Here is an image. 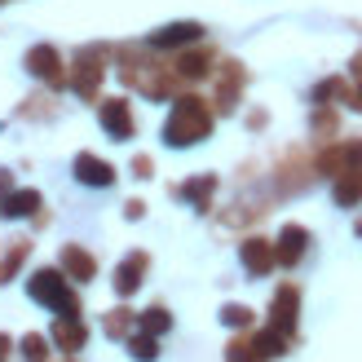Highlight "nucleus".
Instances as JSON below:
<instances>
[{
  "mask_svg": "<svg viewBox=\"0 0 362 362\" xmlns=\"http://www.w3.org/2000/svg\"><path fill=\"white\" fill-rule=\"evenodd\" d=\"M76 181H84V186H98V190H106L115 181V168L106 164V159H98V155H76Z\"/></svg>",
  "mask_w": 362,
  "mask_h": 362,
  "instance_id": "0eeeda50",
  "label": "nucleus"
},
{
  "mask_svg": "<svg viewBox=\"0 0 362 362\" xmlns=\"http://www.w3.org/2000/svg\"><path fill=\"white\" fill-rule=\"evenodd\" d=\"M177 71L186 80H199V76H208V53H186V58L177 62Z\"/></svg>",
  "mask_w": 362,
  "mask_h": 362,
  "instance_id": "aec40b11",
  "label": "nucleus"
},
{
  "mask_svg": "<svg viewBox=\"0 0 362 362\" xmlns=\"http://www.w3.org/2000/svg\"><path fill=\"white\" fill-rule=\"evenodd\" d=\"M102 129L111 141H129L133 137V115H129V102L115 98V102H102Z\"/></svg>",
  "mask_w": 362,
  "mask_h": 362,
  "instance_id": "20e7f679",
  "label": "nucleus"
},
{
  "mask_svg": "<svg viewBox=\"0 0 362 362\" xmlns=\"http://www.w3.org/2000/svg\"><path fill=\"white\" fill-rule=\"evenodd\" d=\"M239 257H243V269L252 279H265L269 269H274L279 261H274V247H269L265 239H247L243 247H239Z\"/></svg>",
  "mask_w": 362,
  "mask_h": 362,
  "instance_id": "423d86ee",
  "label": "nucleus"
},
{
  "mask_svg": "<svg viewBox=\"0 0 362 362\" xmlns=\"http://www.w3.org/2000/svg\"><path fill=\"white\" fill-rule=\"evenodd\" d=\"M212 190H216V177H194V181H186V186H181V199L204 212L208 199H212Z\"/></svg>",
  "mask_w": 362,
  "mask_h": 362,
  "instance_id": "dca6fc26",
  "label": "nucleus"
},
{
  "mask_svg": "<svg viewBox=\"0 0 362 362\" xmlns=\"http://www.w3.org/2000/svg\"><path fill=\"white\" fill-rule=\"evenodd\" d=\"M27 292H31V300H40L45 310H53V314L80 318V300H76V292L66 287L62 269H35L31 283H27Z\"/></svg>",
  "mask_w": 362,
  "mask_h": 362,
  "instance_id": "f03ea898",
  "label": "nucleus"
},
{
  "mask_svg": "<svg viewBox=\"0 0 362 362\" xmlns=\"http://www.w3.org/2000/svg\"><path fill=\"white\" fill-rule=\"evenodd\" d=\"M199 35H204V27H199V23H173V27H164V31H155L151 45H155V49H177V45H194Z\"/></svg>",
  "mask_w": 362,
  "mask_h": 362,
  "instance_id": "9d476101",
  "label": "nucleus"
},
{
  "mask_svg": "<svg viewBox=\"0 0 362 362\" xmlns=\"http://www.w3.org/2000/svg\"><path fill=\"white\" fill-rule=\"evenodd\" d=\"M230 362H257L252 345H230Z\"/></svg>",
  "mask_w": 362,
  "mask_h": 362,
  "instance_id": "b1692460",
  "label": "nucleus"
},
{
  "mask_svg": "<svg viewBox=\"0 0 362 362\" xmlns=\"http://www.w3.org/2000/svg\"><path fill=\"white\" fill-rule=\"evenodd\" d=\"M141 274H146V252H133V257H124L119 269H115V292L119 296H133L141 287Z\"/></svg>",
  "mask_w": 362,
  "mask_h": 362,
  "instance_id": "6e6552de",
  "label": "nucleus"
},
{
  "mask_svg": "<svg viewBox=\"0 0 362 362\" xmlns=\"http://www.w3.org/2000/svg\"><path fill=\"white\" fill-rule=\"evenodd\" d=\"M129 354H133L137 362H155V358H159V345H155V336H151V332L133 336V340H129Z\"/></svg>",
  "mask_w": 362,
  "mask_h": 362,
  "instance_id": "a211bd4d",
  "label": "nucleus"
},
{
  "mask_svg": "<svg viewBox=\"0 0 362 362\" xmlns=\"http://www.w3.org/2000/svg\"><path fill=\"white\" fill-rule=\"evenodd\" d=\"M98 84H102V66H98V58H93V53H80L76 76H71V88H76L80 98H93Z\"/></svg>",
  "mask_w": 362,
  "mask_h": 362,
  "instance_id": "1a4fd4ad",
  "label": "nucleus"
},
{
  "mask_svg": "<svg viewBox=\"0 0 362 362\" xmlns=\"http://www.w3.org/2000/svg\"><path fill=\"white\" fill-rule=\"evenodd\" d=\"M208 133H212L208 106L199 102V98H177L173 115L164 124V141H168V146H194V141H204Z\"/></svg>",
  "mask_w": 362,
  "mask_h": 362,
  "instance_id": "f257e3e1",
  "label": "nucleus"
},
{
  "mask_svg": "<svg viewBox=\"0 0 362 362\" xmlns=\"http://www.w3.org/2000/svg\"><path fill=\"white\" fill-rule=\"evenodd\" d=\"M62 274H66V279L88 283V279L98 274V265H93V257H88L84 247H62Z\"/></svg>",
  "mask_w": 362,
  "mask_h": 362,
  "instance_id": "ddd939ff",
  "label": "nucleus"
},
{
  "mask_svg": "<svg viewBox=\"0 0 362 362\" xmlns=\"http://www.w3.org/2000/svg\"><path fill=\"white\" fill-rule=\"evenodd\" d=\"M168 327H173V318H168V310H159V305L141 314V332H151V336H164Z\"/></svg>",
  "mask_w": 362,
  "mask_h": 362,
  "instance_id": "6ab92c4d",
  "label": "nucleus"
},
{
  "mask_svg": "<svg viewBox=\"0 0 362 362\" xmlns=\"http://www.w3.org/2000/svg\"><path fill=\"white\" fill-rule=\"evenodd\" d=\"M35 208H40V190H9L5 204H0V216L18 221V216H31Z\"/></svg>",
  "mask_w": 362,
  "mask_h": 362,
  "instance_id": "4468645a",
  "label": "nucleus"
},
{
  "mask_svg": "<svg viewBox=\"0 0 362 362\" xmlns=\"http://www.w3.org/2000/svg\"><path fill=\"white\" fill-rule=\"evenodd\" d=\"M305 243H310V234H305L300 226H287V230L279 234V252H274V261H279V265H296V261L305 257Z\"/></svg>",
  "mask_w": 362,
  "mask_h": 362,
  "instance_id": "f8f14e48",
  "label": "nucleus"
},
{
  "mask_svg": "<svg viewBox=\"0 0 362 362\" xmlns=\"http://www.w3.org/2000/svg\"><path fill=\"white\" fill-rule=\"evenodd\" d=\"M27 71L35 80H49V84H62V58H58V49L53 45H35L27 53Z\"/></svg>",
  "mask_w": 362,
  "mask_h": 362,
  "instance_id": "7ed1b4c3",
  "label": "nucleus"
},
{
  "mask_svg": "<svg viewBox=\"0 0 362 362\" xmlns=\"http://www.w3.org/2000/svg\"><path fill=\"white\" fill-rule=\"evenodd\" d=\"M9 190H13V177H9L5 168H0V194H9Z\"/></svg>",
  "mask_w": 362,
  "mask_h": 362,
  "instance_id": "bb28decb",
  "label": "nucleus"
},
{
  "mask_svg": "<svg viewBox=\"0 0 362 362\" xmlns=\"http://www.w3.org/2000/svg\"><path fill=\"white\" fill-rule=\"evenodd\" d=\"M296 310H300V296H296V287H279V296H274V318H269V327H274L279 336H292L296 332Z\"/></svg>",
  "mask_w": 362,
  "mask_h": 362,
  "instance_id": "39448f33",
  "label": "nucleus"
},
{
  "mask_svg": "<svg viewBox=\"0 0 362 362\" xmlns=\"http://www.w3.org/2000/svg\"><path fill=\"white\" fill-rule=\"evenodd\" d=\"M332 194H336V208H354L358 199H362V173H358V168H354V173H340Z\"/></svg>",
  "mask_w": 362,
  "mask_h": 362,
  "instance_id": "2eb2a0df",
  "label": "nucleus"
},
{
  "mask_svg": "<svg viewBox=\"0 0 362 362\" xmlns=\"http://www.w3.org/2000/svg\"><path fill=\"white\" fill-rule=\"evenodd\" d=\"M354 80L362 84V53H358V58H354Z\"/></svg>",
  "mask_w": 362,
  "mask_h": 362,
  "instance_id": "cd10ccee",
  "label": "nucleus"
},
{
  "mask_svg": "<svg viewBox=\"0 0 362 362\" xmlns=\"http://www.w3.org/2000/svg\"><path fill=\"white\" fill-rule=\"evenodd\" d=\"M84 340H88V332L80 327V318L58 314V322H53V345L66 349V354H76V349H84Z\"/></svg>",
  "mask_w": 362,
  "mask_h": 362,
  "instance_id": "9b49d317",
  "label": "nucleus"
},
{
  "mask_svg": "<svg viewBox=\"0 0 362 362\" xmlns=\"http://www.w3.org/2000/svg\"><path fill=\"white\" fill-rule=\"evenodd\" d=\"M23 358H27V362H45V358H49L45 336H23Z\"/></svg>",
  "mask_w": 362,
  "mask_h": 362,
  "instance_id": "4be33fe9",
  "label": "nucleus"
},
{
  "mask_svg": "<svg viewBox=\"0 0 362 362\" xmlns=\"http://www.w3.org/2000/svg\"><path fill=\"white\" fill-rule=\"evenodd\" d=\"M283 345H287V336H279L274 327H269V332H261L257 340H252V354H257V362H269V358L283 354Z\"/></svg>",
  "mask_w": 362,
  "mask_h": 362,
  "instance_id": "f3484780",
  "label": "nucleus"
},
{
  "mask_svg": "<svg viewBox=\"0 0 362 362\" xmlns=\"http://www.w3.org/2000/svg\"><path fill=\"white\" fill-rule=\"evenodd\" d=\"M9 349H13V340H9L5 332H0V362H5V358H9Z\"/></svg>",
  "mask_w": 362,
  "mask_h": 362,
  "instance_id": "a878e982",
  "label": "nucleus"
},
{
  "mask_svg": "<svg viewBox=\"0 0 362 362\" xmlns=\"http://www.w3.org/2000/svg\"><path fill=\"white\" fill-rule=\"evenodd\" d=\"M106 332H111V336H124V332H129V318H124V314H115L111 322H106Z\"/></svg>",
  "mask_w": 362,
  "mask_h": 362,
  "instance_id": "393cba45",
  "label": "nucleus"
},
{
  "mask_svg": "<svg viewBox=\"0 0 362 362\" xmlns=\"http://www.w3.org/2000/svg\"><path fill=\"white\" fill-rule=\"evenodd\" d=\"M221 322H226V327H247V322H252V310H247V305H226V310H221Z\"/></svg>",
  "mask_w": 362,
  "mask_h": 362,
  "instance_id": "5701e85b",
  "label": "nucleus"
},
{
  "mask_svg": "<svg viewBox=\"0 0 362 362\" xmlns=\"http://www.w3.org/2000/svg\"><path fill=\"white\" fill-rule=\"evenodd\" d=\"M23 261H27V243H18V247H9V252H5V261H0V287L13 279V269L23 265Z\"/></svg>",
  "mask_w": 362,
  "mask_h": 362,
  "instance_id": "412c9836",
  "label": "nucleus"
}]
</instances>
